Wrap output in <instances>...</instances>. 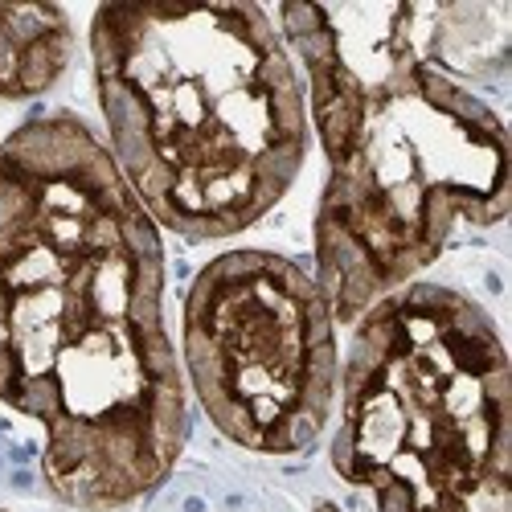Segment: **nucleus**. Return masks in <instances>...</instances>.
Segmentation results:
<instances>
[{
  "label": "nucleus",
  "mask_w": 512,
  "mask_h": 512,
  "mask_svg": "<svg viewBox=\"0 0 512 512\" xmlns=\"http://www.w3.org/2000/svg\"><path fill=\"white\" fill-rule=\"evenodd\" d=\"M328 177L312 275L340 328L414 283L459 226L508 213V127L455 74L451 5H283Z\"/></svg>",
  "instance_id": "f03ea898"
},
{
  "label": "nucleus",
  "mask_w": 512,
  "mask_h": 512,
  "mask_svg": "<svg viewBox=\"0 0 512 512\" xmlns=\"http://www.w3.org/2000/svg\"><path fill=\"white\" fill-rule=\"evenodd\" d=\"M91 70L107 152L185 242L259 226L312 148L304 78L259 5H103Z\"/></svg>",
  "instance_id": "7ed1b4c3"
},
{
  "label": "nucleus",
  "mask_w": 512,
  "mask_h": 512,
  "mask_svg": "<svg viewBox=\"0 0 512 512\" xmlns=\"http://www.w3.org/2000/svg\"><path fill=\"white\" fill-rule=\"evenodd\" d=\"M74 62V25L58 5H0V103H29L54 91Z\"/></svg>",
  "instance_id": "423d86ee"
},
{
  "label": "nucleus",
  "mask_w": 512,
  "mask_h": 512,
  "mask_svg": "<svg viewBox=\"0 0 512 512\" xmlns=\"http://www.w3.org/2000/svg\"><path fill=\"white\" fill-rule=\"evenodd\" d=\"M336 316L316 275L275 250L209 259L181 304L185 386L234 447L300 455L332 422Z\"/></svg>",
  "instance_id": "39448f33"
},
{
  "label": "nucleus",
  "mask_w": 512,
  "mask_h": 512,
  "mask_svg": "<svg viewBox=\"0 0 512 512\" xmlns=\"http://www.w3.org/2000/svg\"><path fill=\"white\" fill-rule=\"evenodd\" d=\"M312 512H345V508L332 504V500H316V504H312Z\"/></svg>",
  "instance_id": "0eeeda50"
},
{
  "label": "nucleus",
  "mask_w": 512,
  "mask_h": 512,
  "mask_svg": "<svg viewBox=\"0 0 512 512\" xmlns=\"http://www.w3.org/2000/svg\"><path fill=\"white\" fill-rule=\"evenodd\" d=\"M160 234L87 119L50 111L0 144V402L78 512L140 504L189 439Z\"/></svg>",
  "instance_id": "f257e3e1"
},
{
  "label": "nucleus",
  "mask_w": 512,
  "mask_h": 512,
  "mask_svg": "<svg viewBox=\"0 0 512 512\" xmlns=\"http://www.w3.org/2000/svg\"><path fill=\"white\" fill-rule=\"evenodd\" d=\"M332 472L373 512H512V373L492 316L443 283L377 300L336 386Z\"/></svg>",
  "instance_id": "20e7f679"
},
{
  "label": "nucleus",
  "mask_w": 512,
  "mask_h": 512,
  "mask_svg": "<svg viewBox=\"0 0 512 512\" xmlns=\"http://www.w3.org/2000/svg\"><path fill=\"white\" fill-rule=\"evenodd\" d=\"M0 512H5V508H0Z\"/></svg>",
  "instance_id": "6e6552de"
}]
</instances>
